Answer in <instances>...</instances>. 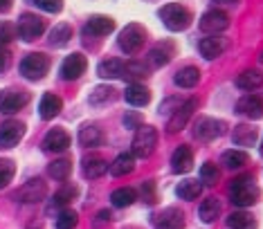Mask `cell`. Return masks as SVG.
<instances>
[{
  "label": "cell",
  "instance_id": "47",
  "mask_svg": "<svg viewBox=\"0 0 263 229\" xmlns=\"http://www.w3.org/2000/svg\"><path fill=\"white\" fill-rule=\"evenodd\" d=\"M140 191H142V196H144L146 202H155V186H153V182H144Z\"/></svg>",
  "mask_w": 263,
  "mask_h": 229
},
{
  "label": "cell",
  "instance_id": "31",
  "mask_svg": "<svg viewBox=\"0 0 263 229\" xmlns=\"http://www.w3.org/2000/svg\"><path fill=\"white\" fill-rule=\"evenodd\" d=\"M200 191H202V182H198V180H182L178 184L176 194L180 200H196L200 196Z\"/></svg>",
  "mask_w": 263,
  "mask_h": 229
},
{
  "label": "cell",
  "instance_id": "21",
  "mask_svg": "<svg viewBox=\"0 0 263 229\" xmlns=\"http://www.w3.org/2000/svg\"><path fill=\"white\" fill-rule=\"evenodd\" d=\"M191 164H194V153H191L189 146H178L176 153L171 158V171L173 173H187L191 171Z\"/></svg>",
  "mask_w": 263,
  "mask_h": 229
},
{
  "label": "cell",
  "instance_id": "17",
  "mask_svg": "<svg viewBox=\"0 0 263 229\" xmlns=\"http://www.w3.org/2000/svg\"><path fill=\"white\" fill-rule=\"evenodd\" d=\"M104 130L99 128L97 124H86L79 128V144L86 148H97L104 144Z\"/></svg>",
  "mask_w": 263,
  "mask_h": 229
},
{
  "label": "cell",
  "instance_id": "32",
  "mask_svg": "<svg viewBox=\"0 0 263 229\" xmlns=\"http://www.w3.org/2000/svg\"><path fill=\"white\" fill-rule=\"evenodd\" d=\"M200 81V70L194 68V65H187L176 74V83L180 88H196Z\"/></svg>",
  "mask_w": 263,
  "mask_h": 229
},
{
  "label": "cell",
  "instance_id": "11",
  "mask_svg": "<svg viewBox=\"0 0 263 229\" xmlns=\"http://www.w3.org/2000/svg\"><path fill=\"white\" fill-rule=\"evenodd\" d=\"M227 25H230V16H227L225 11H220V9H212V11H207V14L200 18V29L205 34H209V36L225 32Z\"/></svg>",
  "mask_w": 263,
  "mask_h": 229
},
{
  "label": "cell",
  "instance_id": "3",
  "mask_svg": "<svg viewBox=\"0 0 263 229\" xmlns=\"http://www.w3.org/2000/svg\"><path fill=\"white\" fill-rule=\"evenodd\" d=\"M47 70H50V59H47L45 54H41V52L27 54V56L21 61V74L25 77V79H29V81L43 79V77L47 74Z\"/></svg>",
  "mask_w": 263,
  "mask_h": 229
},
{
  "label": "cell",
  "instance_id": "33",
  "mask_svg": "<svg viewBox=\"0 0 263 229\" xmlns=\"http://www.w3.org/2000/svg\"><path fill=\"white\" fill-rule=\"evenodd\" d=\"M151 68L144 61H128L124 63V79H133V83H137V79H146Z\"/></svg>",
  "mask_w": 263,
  "mask_h": 229
},
{
  "label": "cell",
  "instance_id": "29",
  "mask_svg": "<svg viewBox=\"0 0 263 229\" xmlns=\"http://www.w3.org/2000/svg\"><path fill=\"white\" fill-rule=\"evenodd\" d=\"M133 168H135V158L130 153H122V155H117L115 162L110 164V173L115 178H124V176H128Z\"/></svg>",
  "mask_w": 263,
  "mask_h": 229
},
{
  "label": "cell",
  "instance_id": "2",
  "mask_svg": "<svg viewBox=\"0 0 263 229\" xmlns=\"http://www.w3.org/2000/svg\"><path fill=\"white\" fill-rule=\"evenodd\" d=\"M160 21H162L164 27L171 29V32H182V29H187L191 25V11L178 3L164 5V7L160 9Z\"/></svg>",
  "mask_w": 263,
  "mask_h": 229
},
{
  "label": "cell",
  "instance_id": "42",
  "mask_svg": "<svg viewBox=\"0 0 263 229\" xmlns=\"http://www.w3.org/2000/svg\"><path fill=\"white\" fill-rule=\"evenodd\" d=\"M14 173H16V166L11 160H0V189H5L11 180H14Z\"/></svg>",
  "mask_w": 263,
  "mask_h": 229
},
{
  "label": "cell",
  "instance_id": "26",
  "mask_svg": "<svg viewBox=\"0 0 263 229\" xmlns=\"http://www.w3.org/2000/svg\"><path fill=\"white\" fill-rule=\"evenodd\" d=\"M97 74L101 79H119V77H124V63L119 59H106L99 63Z\"/></svg>",
  "mask_w": 263,
  "mask_h": 229
},
{
  "label": "cell",
  "instance_id": "36",
  "mask_svg": "<svg viewBox=\"0 0 263 229\" xmlns=\"http://www.w3.org/2000/svg\"><path fill=\"white\" fill-rule=\"evenodd\" d=\"M110 200L115 207H130V204L137 200V194H135V189H130V186H122V189L112 191Z\"/></svg>",
  "mask_w": 263,
  "mask_h": 229
},
{
  "label": "cell",
  "instance_id": "50",
  "mask_svg": "<svg viewBox=\"0 0 263 229\" xmlns=\"http://www.w3.org/2000/svg\"><path fill=\"white\" fill-rule=\"evenodd\" d=\"M223 3H238V0H223Z\"/></svg>",
  "mask_w": 263,
  "mask_h": 229
},
{
  "label": "cell",
  "instance_id": "7",
  "mask_svg": "<svg viewBox=\"0 0 263 229\" xmlns=\"http://www.w3.org/2000/svg\"><path fill=\"white\" fill-rule=\"evenodd\" d=\"M16 32L23 41H36L41 34L45 32V21L36 14H23L18 18V27H16Z\"/></svg>",
  "mask_w": 263,
  "mask_h": 229
},
{
  "label": "cell",
  "instance_id": "14",
  "mask_svg": "<svg viewBox=\"0 0 263 229\" xmlns=\"http://www.w3.org/2000/svg\"><path fill=\"white\" fill-rule=\"evenodd\" d=\"M86 65H88V61L83 54H70V56H65V61L61 63V79L77 81L83 72H86Z\"/></svg>",
  "mask_w": 263,
  "mask_h": 229
},
{
  "label": "cell",
  "instance_id": "4",
  "mask_svg": "<svg viewBox=\"0 0 263 229\" xmlns=\"http://www.w3.org/2000/svg\"><path fill=\"white\" fill-rule=\"evenodd\" d=\"M158 146V132L153 126H140L133 137V153L137 158H148Z\"/></svg>",
  "mask_w": 263,
  "mask_h": 229
},
{
  "label": "cell",
  "instance_id": "22",
  "mask_svg": "<svg viewBox=\"0 0 263 229\" xmlns=\"http://www.w3.org/2000/svg\"><path fill=\"white\" fill-rule=\"evenodd\" d=\"M115 29V21L110 16H92L86 23V34L90 36H108Z\"/></svg>",
  "mask_w": 263,
  "mask_h": 229
},
{
  "label": "cell",
  "instance_id": "5",
  "mask_svg": "<svg viewBox=\"0 0 263 229\" xmlns=\"http://www.w3.org/2000/svg\"><path fill=\"white\" fill-rule=\"evenodd\" d=\"M146 41V29L137 23H130L119 32V47H122L126 54H133L137 52Z\"/></svg>",
  "mask_w": 263,
  "mask_h": 229
},
{
  "label": "cell",
  "instance_id": "46",
  "mask_svg": "<svg viewBox=\"0 0 263 229\" xmlns=\"http://www.w3.org/2000/svg\"><path fill=\"white\" fill-rule=\"evenodd\" d=\"M108 222H110V212H106V209H104V212H99L97 216H95L92 227H95V229H99V227H106Z\"/></svg>",
  "mask_w": 263,
  "mask_h": 229
},
{
  "label": "cell",
  "instance_id": "16",
  "mask_svg": "<svg viewBox=\"0 0 263 229\" xmlns=\"http://www.w3.org/2000/svg\"><path fill=\"white\" fill-rule=\"evenodd\" d=\"M236 112L245 115V117H250V119H261L263 117V99L256 97V94L241 97L236 104Z\"/></svg>",
  "mask_w": 263,
  "mask_h": 229
},
{
  "label": "cell",
  "instance_id": "19",
  "mask_svg": "<svg viewBox=\"0 0 263 229\" xmlns=\"http://www.w3.org/2000/svg\"><path fill=\"white\" fill-rule=\"evenodd\" d=\"M106 171H108V164H106V160L99 158V155H88V158H83V162H81V173H83V178H88V180H97L104 176Z\"/></svg>",
  "mask_w": 263,
  "mask_h": 229
},
{
  "label": "cell",
  "instance_id": "1",
  "mask_svg": "<svg viewBox=\"0 0 263 229\" xmlns=\"http://www.w3.org/2000/svg\"><path fill=\"white\" fill-rule=\"evenodd\" d=\"M259 196H261V189H259V184H256L254 176H238L236 180H232L230 198L236 207H243V209L252 207V204H256V200H259Z\"/></svg>",
  "mask_w": 263,
  "mask_h": 229
},
{
  "label": "cell",
  "instance_id": "9",
  "mask_svg": "<svg viewBox=\"0 0 263 229\" xmlns=\"http://www.w3.org/2000/svg\"><path fill=\"white\" fill-rule=\"evenodd\" d=\"M45 196H47V184L41 178H32L18 189V200L25 204H36L45 200Z\"/></svg>",
  "mask_w": 263,
  "mask_h": 229
},
{
  "label": "cell",
  "instance_id": "38",
  "mask_svg": "<svg viewBox=\"0 0 263 229\" xmlns=\"http://www.w3.org/2000/svg\"><path fill=\"white\" fill-rule=\"evenodd\" d=\"M72 171V164L70 160H54L50 166H47V176L54 178V180H65Z\"/></svg>",
  "mask_w": 263,
  "mask_h": 229
},
{
  "label": "cell",
  "instance_id": "20",
  "mask_svg": "<svg viewBox=\"0 0 263 229\" xmlns=\"http://www.w3.org/2000/svg\"><path fill=\"white\" fill-rule=\"evenodd\" d=\"M124 97H126V101L130 106L144 108V106L151 104V90L146 86H142V83H130L126 88V92H124Z\"/></svg>",
  "mask_w": 263,
  "mask_h": 229
},
{
  "label": "cell",
  "instance_id": "37",
  "mask_svg": "<svg viewBox=\"0 0 263 229\" xmlns=\"http://www.w3.org/2000/svg\"><path fill=\"white\" fill-rule=\"evenodd\" d=\"M77 198H79V186L65 184V186H61V189L54 194V204H59V207H68V204L74 202Z\"/></svg>",
  "mask_w": 263,
  "mask_h": 229
},
{
  "label": "cell",
  "instance_id": "27",
  "mask_svg": "<svg viewBox=\"0 0 263 229\" xmlns=\"http://www.w3.org/2000/svg\"><path fill=\"white\" fill-rule=\"evenodd\" d=\"M227 227L230 229H256V218L250 212H234L227 216Z\"/></svg>",
  "mask_w": 263,
  "mask_h": 229
},
{
  "label": "cell",
  "instance_id": "28",
  "mask_svg": "<svg viewBox=\"0 0 263 229\" xmlns=\"http://www.w3.org/2000/svg\"><path fill=\"white\" fill-rule=\"evenodd\" d=\"M236 86L241 90H256L263 86V72L259 70H245L236 77Z\"/></svg>",
  "mask_w": 263,
  "mask_h": 229
},
{
  "label": "cell",
  "instance_id": "10",
  "mask_svg": "<svg viewBox=\"0 0 263 229\" xmlns=\"http://www.w3.org/2000/svg\"><path fill=\"white\" fill-rule=\"evenodd\" d=\"M25 135V124L18 119H9L0 126V148H14Z\"/></svg>",
  "mask_w": 263,
  "mask_h": 229
},
{
  "label": "cell",
  "instance_id": "45",
  "mask_svg": "<svg viewBox=\"0 0 263 229\" xmlns=\"http://www.w3.org/2000/svg\"><path fill=\"white\" fill-rule=\"evenodd\" d=\"M142 124V115L137 112V110H133V112H126V117H124V126L126 128H133V130H137V126Z\"/></svg>",
  "mask_w": 263,
  "mask_h": 229
},
{
  "label": "cell",
  "instance_id": "12",
  "mask_svg": "<svg viewBox=\"0 0 263 229\" xmlns=\"http://www.w3.org/2000/svg\"><path fill=\"white\" fill-rule=\"evenodd\" d=\"M29 101V94L23 90H5L0 92V112L3 115H14Z\"/></svg>",
  "mask_w": 263,
  "mask_h": 229
},
{
  "label": "cell",
  "instance_id": "24",
  "mask_svg": "<svg viewBox=\"0 0 263 229\" xmlns=\"http://www.w3.org/2000/svg\"><path fill=\"white\" fill-rule=\"evenodd\" d=\"M61 108H63V101L57 97V94H52V92H47L43 94V99H41V104H39V115H41V119H54L59 112H61Z\"/></svg>",
  "mask_w": 263,
  "mask_h": 229
},
{
  "label": "cell",
  "instance_id": "48",
  "mask_svg": "<svg viewBox=\"0 0 263 229\" xmlns=\"http://www.w3.org/2000/svg\"><path fill=\"white\" fill-rule=\"evenodd\" d=\"M9 65V54L3 50V47H0V72H3L5 68H7Z\"/></svg>",
  "mask_w": 263,
  "mask_h": 229
},
{
  "label": "cell",
  "instance_id": "8",
  "mask_svg": "<svg viewBox=\"0 0 263 229\" xmlns=\"http://www.w3.org/2000/svg\"><path fill=\"white\" fill-rule=\"evenodd\" d=\"M196 110H198V99H187L176 112H173V117L169 119V124H166V130L169 132H180L182 128H187L189 119L194 117Z\"/></svg>",
  "mask_w": 263,
  "mask_h": 229
},
{
  "label": "cell",
  "instance_id": "25",
  "mask_svg": "<svg viewBox=\"0 0 263 229\" xmlns=\"http://www.w3.org/2000/svg\"><path fill=\"white\" fill-rule=\"evenodd\" d=\"M198 50H200V54L207 59V61H214V59H218L220 54H223L225 43H223V39H218V36H207V39L200 41Z\"/></svg>",
  "mask_w": 263,
  "mask_h": 229
},
{
  "label": "cell",
  "instance_id": "34",
  "mask_svg": "<svg viewBox=\"0 0 263 229\" xmlns=\"http://www.w3.org/2000/svg\"><path fill=\"white\" fill-rule=\"evenodd\" d=\"M198 214H200L202 222H214L220 216V200L218 198H207V200L200 204Z\"/></svg>",
  "mask_w": 263,
  "mask_h": 229
},
{
  "label": "cell",
  "instance_id": "49",
  "mask_svg": "<svg viewBox=\"0 0 263 229\" xmlns=\"http://www.w3.org/2000/svg\"><path fill=\"white\" fill-rule=\"evenodd\" d=\"M11 7V0H0V11H7Z\"/></svg>",
  "mask_w": 263,
  "mask_h": 229
},
{
  "label": "cell",
  "instance_id": "23",
  "mask_svg": "<svg viewBox=\"0 0 263 229\" xmlns=\"http://www.w3.org/2000/svg\"><path fill=\"white\" fill-rule=\"evenodd\" d=\"M256 137H259V132H256L254 126H248V124H238L234 132H232V142L236 144V146H254L256 144Z\"/></svg>",
  "mask_w": 263,
  "mask_h": 229
},
{
  "label": "cell",
  "instance_id": "40",
  "mask_svg": "<svg viewBox=\"0 0 263 229\" xmlns=\"http://www.w3.org/2000/svg\"><path fill=\"white\" fill-rule=\"evenodd\" d=\"M218 180H220V171H218L216 164H209V162L207 164H202V168H200V182L202 184L212 186V184H216Z\"/></svg>",
  "mask_w": 263,
  "mask_h": 229
},
{
  "label": "cell",
  "instance_id": "43",
  "mask_svg": "<svg viewBox=\"0 0 263 229\" xmlns=\"http://www.w3.org/2000/svg\"><path fill=\"white\" fill-rule=\"evenodd\" d=\"M16 27L11 25L9 21H0V45H7V43H11V41L16 39Z\"/></svg>",
  "mask_w": 263,
  "mask_h": 229
},
{
  "label": "cell",
  "instance_id": "44",
  "mask_svg": "<svg viewBox=\"0 0 263 229\" xmlns=\"http://www.w3.org/2000/svg\"><path fill=\"white\" fill-rule=\"evenodd\" d=\"M34 5L47 11V14H59L63 9V0H34Z\"/></svg>",
  "mask_w": 263,
  "mask_h": 229
},
{
  "label": "cell",
  "instance_id": "6",
  "mask_svg": "<svg viewBox=\"0 0 263 229\" xmlns=\"http://www.w3.org/2000/svg\"><path fill=\"white\" fill-rule=\"evenodd\" d=\"M225 122H220V119H214V117H202L196 122L194 126V137L200 142H212L216 140V137H220L225 132Z\"/></svg>",
  "mask_w": 263,
  "mask_h": 229
},
{
  "label": "cell",
  "instance_id": "35",
  "mask_svg": "<svg viewBox=\"0 0 263 229\" xmlns=\"http://www.w3.org/2000/svg\"><path fill=\"white\" fill-rule=\"evenodd\" d=\"M70 39H72V27L65 25V23H61V25H57L50 32V39H47V41H50L52 47H63Z\"/></svg>",
  "mask_w": 263,
  "mask_h": 229
},
{
  "label": "cell",
  "instance_id": "13",
  "mask_svg": "<svg viewBox=\"0 0 263 229\" xmlns=\"http://www.w3.org/2000/svg\"><path fill=\"white\" fill-rule=\"evenodd\" d=\"M153 229H184V214L176 207H169L153 216Z\"/></svg>",
  "mask_w": 263,
  "mask_h": 229
},
{
  "label": "cell",
  "instance_id": "41",
  "mask_svg": "<svg viewBox=\"0 0 263 229\" xmlns=\"http://www.w3.org/2000/svg\"><path fill=\"white\" fill-rule=\"evenodd\" d=\"M77 222H79V216H77L72 209H63L57 218V229H74Z\"/></svg>",
  "mask_w": 263,
  "mask_h": 229
},
{
  "label": "cell",
  "instance_id": "18",
  "mask_svg": "<svg viewBox=\"0 0 263 229\" xmlns=\"http://www.w3.org/2000/svg\"><path fill=\"white\" fill-rule=\"evenodd\" d=\"M173 52H176V45H173L171 41H160V43L148 52V61H151L153 68H162V65L171 61Z\"/></svg>",
  "mask_w": 263,
  "mask_h": 229
},
{
  "label": "cell",
  "instance_id": "15",
  "mask_svg": "<svg viewBox=\"0 0 263 229\" xmlns=\"http://www.w3.org/2000/svg\"><path fill=\"white\" fill-rule=\"evenodd\" d=\"M70 142L72 140L63 128H52L43 140V148L50 150V153H63V150L70 148Z\"/></svg>",
  "mask_w": 263,
  "mask_h": 229
},
{
  "label": "cell",
  "instance_id": "30",
  "mask_svg": "<svg viewBox=\"0 0 263 229\" xmlns=\"http://www.w3.org/2000/svg\"><path fill=\"white\" fill-rule=\"evenodd\" d=\"M248 153L245 150H236V148H232V150H225L223 155H220V162H223V166L225 168H230V171H234V168H241L248 164Z\"/></svg>",
  "mask_w": 263,
  "mask_h": 229
},
{
  "label": "cell",
  "instance_id": "51",
  "mask_svg": "<svg viewBox=\"0 0 263 229\" xmlns=\"http://www.w3.org/2000/svg\"><path fill=\"white\" fill-rule=\"evenodd\" d=\"M259 150H261V155H263V142H261V146H259Z\"/></svg>",
  "mask_w": 263,
  "mask_h": 229
},
{
  "label": "cell",
  "instance_id": "39",
  "mask_svg": "<svg viewBox=\"0 0 263 229\" xmlns=\"http://www.w3.org/2000/svg\"><path fill=\"white\" fill-rule=\"evenodd\" d=\"M110 99H115V90H112L110 86H99L90 92V104L92 106L106 104V101H110Z\"/></svg>",
  "mask_w": 263,
  "mask_h": 229
}]
</instances>
